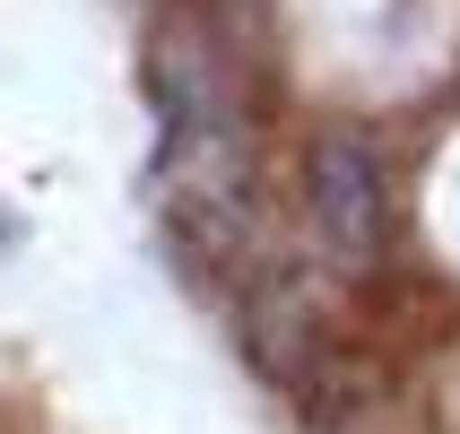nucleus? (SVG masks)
Returning <instances> with one entry per match:
<instances>
[{
	"label": "nucleus",
	"mask_w": 460,
	"mask_h": 434,
	"mask_svg": "<svg viewBox=\"0 0 460 434\" xmlns=\"http://www.w3.org/2000/svg\"><path fill=\"white\" fill-rule=\"evenodd\" d=\"M156 217L200 279H226L234 252L252 244V130L226 96V70L191 44L156 52Z\"/></svg>",
	"instance_id": "nucleus-1"
},
{
	"label": "nucleus",
	"mask_w": 460,
	"mask_h": 434,
	"mask_svg": "<svg viewBox=\"0 0 460 434\" xmlns=\"http://www.w3.org/2000/svg\"><path fill=\"white\" fill-rule=\"evenodd\" d=\"M305 200H313V235L339 270H365L391 235V208H383V156L365 148L357 130H322L313 139V165H305Z\"/></svg>",
	"instance_id": "nucleus-2"
}]
</instances>
